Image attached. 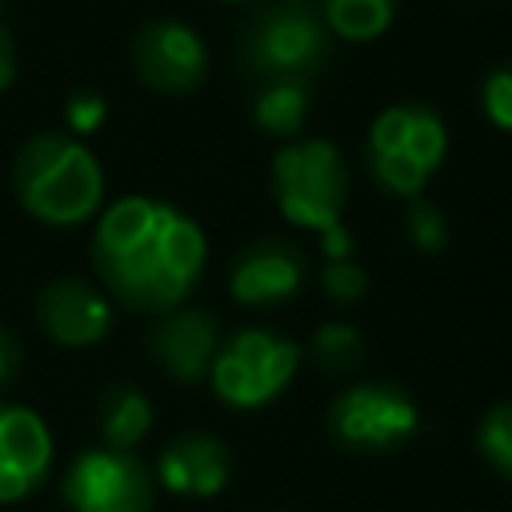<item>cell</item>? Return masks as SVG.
<instances>
[{
    "mask_svg": "<svg viewBox=\"0 0 512 512\" xmlns=\"http://www.w3.org/2000/svg\"><path fill=\"white\" fill-rule=\"evenodd\" d=\"M36 320H40V328L56 344L84 348V344H96V340L108 336L112 308H108V300L92 284H84L76 276H60V280H52V284L40 288V296H36Z\"/></svg>",
    "mask_w": 512,
    "mask_h": 512,
    "instance_id": "13",
    "label": "cell"
},
{
    "mask_svg": "<svg viewBox=\"0 0 512 512\" xmlns=\"http://www.w3.org/2000/svg\"><path fill=\"white\" fill-rule=\"evenodd\" d=\"M400 0H320V20L332 36L364 44L392 28Z\"/></svg>",
    "mask_w": 512,
    "mask_h": 512,
    "instance_id": "17",
    "label": "cell"
},
{
    "mask_svg": "<svg viewBox=\"0 0 512 512\" xmlns=\"http://www.w3.org/2000/svg\"><path fill=\"white\" fill-rule=\"evenodd\" d=\"M92 264L120 304L168 312L192 292L204 268V232L168 200L124 196L96 224Z\"/></svg>",
    "mask_w": 512,
    "mask_h": 512,
    "instance_id": "1",
    "label": "cell"
},
{
    "mask_svg": "<svg viewBox=\"0 0 512 512\" xmlns=\"http://www.w3.org/2000/svg\"><path fill=\"white\" fill-rule=\"evenodd\" d=\"M420 428L416 400L388 380L344 388L328 408V432L352 452H388Z\"/></svg>",
    "mask_w": 512,
    "mask_h": 512,
    "instance_id": "7",
    "label": "cell"
},
{
    "mask_svg": "<svg viewBox=\"0 0 512 512\" xmlns=\"http://www.w3.org/2000/svg\"><path fill=\"white\" fill-rule=\"evenodd\" d=\"M448 152V128L428 104H388L364 140L372 180L392 196H420Z\"/></svg>",
    "mask_w": 512,
    "mask_h": 512,
    "instance_id": "5",
    "label": "cell"
},
{
    "mask_svg": "<svg viewBox=\"0 0 512 512\" xmlns=\"http://www.w3.org/2000/svg\"><path fill=\"white\" fill-rule=\"evenodd\" d=\"M132 72L144 88L160 96L196 92L208 76V44L200 32L172 16H152L132 32Z\"/></svg>",
    "mask_w": 512,
    "mask_h": 512,
    "instance_id": "8",
    "label": "cell"
},
{
    "mask_svg": "<svg viewBox=\"0 0 512 512\" xmlns=\"http://www.w3.org/2000/svg\"><path fill=\"white\" fill-rule=\"evenodd\" d=\"M332 56V32L308 0H272L240 28V60L260 80H312Z\"/></svg>",
    "mask_w": 512,
    "mask_h": 512,
    "instance_id": "4",
    "label": "cell"
},
{
    "mask_svg": "<svg viewBox=\"0 0 512 512\" xmlns=\"http://www.w3.org/2000/svg\"><path fill=\"white\" fill-rule=\"evenodd\" d=\"M52 464L48 424L24 404H0V504L40 488Z\"/></svg>",
    "mask_w": 512,
    "mask_h": 512,
    "instance_id": "10",
    "label": "cell"
},
{
    "mask_svg": "<svg viewBox=\"0 0 512 512\" xmlns=\"http://www.w3.org/2000/svg\"><path fill=\"white\" fill-rule=\"evenodd\" d=\"M232 476V452L208 432H180L156 456V480L176 496H216Z\"/></svg>",
    "mask_w": 512,
    "mask_h": 512,
    "instance_id": "14",
    "label": "cell"
},
{
    "mask_svg": "<svg viewBox=\"0 0 512 512\" xmlns=\"http://www.w3.org/2000/svg\"><path fill=\"white\" fill-rule=\"evenodd\" d=\"M296 364H300V348L288 336L268 328H244L228 344H220L208 376L224 404L260 408L288 388Z\"/></svg>",
    "mask_w": 512,
    "mask_h": 512,
    "instance_id": "6",
    "label": "cell"
},
{
    "mask_svg": "<svg viewBox=\"0 0 512 512\" xmlns=\"http://www.w3.org/2000/svg\"><path fill=\"white\" fill-rule=\"evenodd\" d=\"M12 188L28 216L68 228L88 220L104 196L96 156L68 132H36L12 160Z\"/></svg>",
    "mask_w": 512,
    "mask_h": 512,
    "instance_id": "2",
    "label": "cell"
},
{
    "mask_svg": "<svg viewBox=\"0 0 512 512\" xmlns=\"http://www.w3.org/2000/svg\"><path fill=\"white\" fill-rule=\"evenodd\" d=\"M96 428H100V440L104 448H116V452H132L144 432L152 428V404L148 396L128 384V380H116L100 392L96 400Z\"/></svg>",
    "mask_w": 512,
    "mask_h": 512,
    "instance_id": "15",
    "label": "cell"
},
{
    "mask_svg": "<svg viewBox=\"0 0 512 512\" xmlns=\"http://www.w3.org/2000/svg\"><path fill=\"white\" fill-rule=\"evenodd\" d=\"M320 284H324V292H328L332 300L352 304V300H360V296L368 292V272H364L352 256H340V260H328V264H324Z\"/></svg>",
    "mask_w": 512,
    "mask_h": 512,
    "instance_id": "22",
    "label": "cell"
},
{
    "mask_svg": "<svg viewBox=\"0 0 512 512\" xmlns=\"http://www.w3.org/2000/svg\"><path fill=\"white\" fill-rule=\"evenodd\" d=\"M312 108V88L308 80H264L256 100H252V120L264 136L292 140Z\"/></svg>",
    "mask_w": 512,
    "mask_h": 512,
    "instance_id": "16",
    "label": "cell"
},
{
    "mask_svg": "<svg viewBox=\"0 0 512 512\" xmlns=\"http://www.w3.org/2000/svg\"><path fill=\"white\" fill-rule=\"evenodd\" d=\"M476 448L504 480H512V400L492 404L476 424Z\"/></svg>",
    "mask_w": 512,
    "mask_h": 512,
    "instance_id": "18",
    "label": "cell"
},
{
    "mask_svg": "<svg viewBox=\"0 0 512 512\" xmlns=\"http://www.w3.org/2000/svg\"><path fill=\"white\" fill-rule=\"evenodd\" d=\"M480 108H484V116L496 128L512 132V60L500 64V68H492L484 76V84H480Z\"/></svg>",
    "mask_w": 512,
    "mask_h": 512,
    "instance_id": "21",
    "label": "cell"
},
{
    "mask_svg": "<svg viewBox=\"0 0 512 512\" xmlns=\"http://www.w3.org/2000/svg\"><path fill=\"white\" fill-rule=\"evenodd\" d=\"M300 284H304V256L296 244L276 240V236L248 244L232 260V272H228L232 296L240 304H252V308L292 300L300 292Z\"/></svg>",
    "mask_w": 512,
    "mask_h": 512,
    "instance_id": "12",
    "label": "cell"
},
{
    "mask_svg": "<svg viewBox=\"0 0 512 512\" xmlns=\"http://www.w3.org/2000/svg\"><path fill=\"white\" fill-rule=\"evenodd\" d=\"M148 352L152 360L180 384H196L208 376L216 352H220V336L208 312L200 308H168L160 312V320L148 328Z\"/></svg>",
    "mask_w": 512,
    "mask_h": 512,
    "instance_id": "11",
    "label": "cell"
},
{
    "mask_svg": "<svg viewBox=\"0 0 512 512\" xmlns=\"http://www.w3.org/2000/svg\"><path fill=\"white\" fill-rule=\"evenodd\" d=\"M360 352H364V340L352 324H320L316 336H312V360L328 372H344L352 364H360Z\"/></svg>",
    "mask_w": 512,
    "mask_h": 512,
    "instance_id": "19",
    "label": "cell"
},
{
    "mask_svg": "<svg viewBox=\"0 0 512 512\" xmlns=\"http://www.w3.org/2000/svg\"><path fill=\"white\" fill-rule=\"evenodd\" d=\"M272 192H276L280 212L292 224L320 232L328 260L352 256V240L340 224V212L348 200V168L336 144L320 136L284 144L272 156Z\"/></svg>",
    "mask_w": 512,
    "mask_h": 512,
    "instance_id": "3",
    "label": "cell"
},
{
    "mask_svg": "<svg viewBox=\"0 0 512 512\" xmlns=\"http://www.w3.org/2000/svg\"><path fill=\"white\" fill-rule=\"evenodd\" d=\"M104 116H108V104H104V96L100 92H88V88H80V92H72L68 96V104H64V120H68V136H88V132H96L100 124H104Z\"/></svg>",
    "mask_w": 512,
    "mask_h": 512,
    "instance_id": "23",
    "label": "cell"
},
{
    "mask_svg": "<svg viewBox=\"0 0 512 512\" xmlns=\"http://www.w3.org/2000/svg\"><path fill=\"white\" fill-rule=\"evenodd\" d=\"M12 80H16V40H12V32H8L4 20H0V92H4Z\"/></svg>",
    "mask_w": 512,
    "mask_h": 512,
    "instance_id": "25",
    "label": "cell"
},
{
    "mask_svg": "<svg viewBox=\"0 0 512 512\" xmlns=\"http://www.w3.org/2000/svg\"><path fill=\"white\" fill-rule=\"evenodd\" d=\"M16 368H20V340L12 328L0 324V388L16 376Z\"/></svg>",
    "mask_w": 512,
    "mask_h": 512,
    "instance_id": "24",
    "label": "cell"
},
{
    "mask_svg": "<svg viewBox=\"0 0 512 512\" xmlns=\"http://www.w3.org/2000/svg\"><path fill=\"white\" fill-rule=\"evenodd\" d=\"M60 496L72 512H152V476L132 452L100 444L72 460Z\"/></svg>",
    "mask_w": 512,
    "mask_h": 512,
    "instance_id": "9",
    "label": "cell"
},
{
    "mask_svg": "<svg viewBox=\"0 0 512 512\" xmlns=\"http://www.w3.org/2000/svg\"><path fill=\"white\" fill-rule=\"evenodd\" d=\"M408 240H412L420 252H440V248L448 244L444 212H440L432 200L412 196V208H408Z\"/></svg>",
    "mask_w": 512,
    "mask_h": 512,
    "instance_id": "20",
    "label": "cell"
},
{
    "mask_svg": "<svg viewBox=\"0 0 512 512\" xmlns=\"http://www.w3.org/2000/svg\"><path fill=\"white\" fill-rule=\"evenodd\" d=\"M220 4H252V0H220Z\"/></svg>",
    "mask_w": 512,
    "mask_h": 512,
    "instance_id": "26",
    "label": "cell"
}]
</instances>
